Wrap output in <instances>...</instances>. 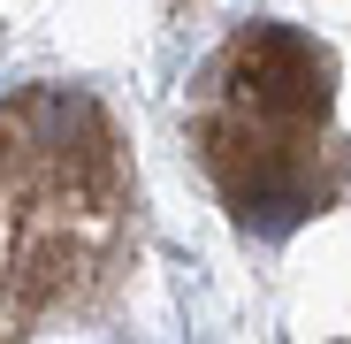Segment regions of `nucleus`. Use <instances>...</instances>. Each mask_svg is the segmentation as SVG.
Wrapping results in <instances>:
<instances>
[]
</instances>
